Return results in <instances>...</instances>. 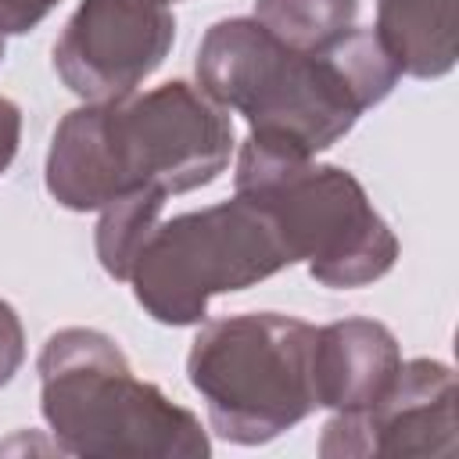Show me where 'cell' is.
<instances>
[{
    "mask_svg": "<svg viewBox=\"0 0 459 459\" xmlns=\"http://www.w3.org/2000/svg\"><path fill=\"white\" fill-rule=\"evenodd\" d=\"M233 122L183 79L68 111L47 151V194L68 212H100L133 190L186 194L226 172Z\"/></svg>",
    "mask_w": 459,
    "mask_h": 459,
    "instance_id": "6da1fadb",
    "label": "cell"
},
{
    "mask_svg": "<svg viewBox=\"0 0 459 459\" xmlns=\"http://www.w3.org/2000/svg\"><path fill=\"white\" fill-rule=\"evenodd\" d=\"M197 86L247 118L255 136L308 158L351 133L362 111L391 97L398 68L373 29H351L319 54H301L269 36L255 18L215 22L197 47Z\"/></svg>",
    "mask_w": 459,
    "mask_h": 459,
    "instance_id": "7a4b0ae2",
    "label": "cell"
},
{
    "mask_svg": "<svg viewBox=\"0 0 459 459\" xmlns=\"http://www.w3.org/2000/svg\"><path fill=\"white\" fill-rule=\"evenodd\" d=\"M39 412L61 452L82 459H208L201 420L140 380L115 337L65 326L39 359Z\"/></svg>",
    "mask_w": 459,
    "mask_h": 459,
    "instance_id": "3957f363",
    "label": "cell"
},
{
    "mask_svg": "<svg viewBox=\"0 0 459 459\" xmlns=\"http://www.w3.org/2000/svg\"><path fill=\"white\" fill-rule=\"evenodd\" d=\"M237 194L262 204L308 276L333 290L369 287L398 262V237L373 208L362 183L341 165L255 136L237 154Z\"/></svg>",
    "mask_w": 459,
    "mask_h": 459,
    "instance_id": "277c9868",
    "label": "cell"
},
{
    "mask_svg": "<svg viewBox=\"0 0 459 459\" xmlns=\"http://www.w3.org/2000/svg\"><path fill=\"white\" fill-rule=\"evenodd\" d=\"M316 326L283 312L212 319L186 351L190 387L208 405L212 430L230 445H265L316 412Z\"/></svg>",
    "mask_w": 459,
    "mask_h": 459,
    "instance_id": "5b68a950",
    "label": "cell"
},
{
    "mask_svg": "<svg viewBox=\"0 0 459 459\" xmlns=\"http://www.w3.org/2000/svg\"><path fill=\"white\" fill-rule=\"evenodd\" d=\"M276 219L233 194L222 204L158 222L129 269L133 298L161 326H197L215 294L247 290L294 265Z\"/></svg>",
    "mask_w": 459,
    "mask_h": 459,
    "instance_id": "8992f818",
    "label": "cell"
},
{
    "mask_svg": "<svg viewBox=\"0 0 459 459\" xmlns=\"http://www.w3.org/2000/svg\"><path fill=\"white\" fill-rule=\"evenodd\" d=\"M172 39L165 0H82L54 43V68L75 97L118 100L161 68Z\"/></svg>",
    "mask_w": 459,
    "mask_h": 459,
    "instance_id": "52a82bcc",
    "label": "cell"
},
{
    "mask_svg": "<svg viewBox=\"0 0 459 459\" xmlns=\"http://www.w3.org/2000/svg\"><path fill=\"white\" fill-rule=\"evenodd\" d=\"M455 373L437 359L402 362L387 394L362 412H333L323 427V459L455 455Z\"/></svg>",
    "mask_w": 459,
    "mask_h": 459,
    "instance_id": "ba28073f",
    "label": "cell"
},
{
    "mask_svg": "<svg viewBox=\"0 0 459 459\" xmlns=\"http://www.w3.org/2000/svg\"><path fill=\"white\" fill-rule=\"evenodd\" d=\"M402 369L398 337L366 316H348L316 330L312 387L316 405L333 412H362L377 405Z\"/></svg>",
    "mask_w": 459,
    "mask_h": 459,
    "instance_id": "9c48e42d",
    "label": "cell"
},
{
    "mask_svg": "<svg viewBox=\"0 0 459 459\" xmlns=\"http://www.w3.org/2000/svg\"><path fill=\"white\" fill-rule=\"evenodd\" d=\"M398 75L441 79L455 68V0H377V29Z\"/></svg>",
    "mask_w": 459,
    "mask_h": 459,
    "instance_id": "30bf717a",
    "label": "cell"
},
{
    "mask_svg": "<svg viewBox=\"0 0 459 459\" xmlns=\"http://www.w3.org/2000/svg\"><path fill=\"white\" fill-rule=\"evenodd\" d=\"M251 18L283 47L319 54L355 29L359 0H255Z\"/></svg>",
    "mask_w": 459,
    "mask_h": 459,
    "instance_id": "8fae6325",
    "label": "cell"
},
{
    "mask_svg": "<svg viewBox=\"0 0 459 459\" xmlns=\"http://www.w3.org/2000/svg\"><path fill=\"white\" fill-rule=\"evenodd\" d=\"M161 208H165L161 190H133V194L115 197L111 204L100 208V222H97L93 240H97V258L111 280H129L136 251L143 247V240L158 226Z\"/></svg>",
    "mask_w": 459,
    "mask_h": 459,
    "instance_id": "7c38bea8",
    "label": "cell"
},
{
    "mask_svg": "<svg viewBox=\"0 0 459 459\" xmlns=\"http://www.w3.org/2000/svg\"><path fill=\"white\" fill-rule=\"evenodd\" d=\"M25 362V330L11 301L0 298V387L14 380V373Z\"/></svg>",
    "mask_w": 459,
    "mask_h": 459,
    "instance_id": "4fadbf2b",
    "label": "cell"
},
{
    "mask_svg": "<svg viewBox=\"0 0 459 459\" xmlns=\"http://www.w3.org/2000/svg\"><path fill=\"white\" fill-rule=\"evenodd\" d=\"M54 7L57 0H0V36H22L36 29Z\"/></svg>",
    "mask_w": 459,
    "mask_h": 459,
    "instance_id": "5bb4252c",
    "label": "cell"
},
{
    "mask_svg": "<svg viewBox=\"0 0 459 459\" xmlns=\"http://www.w3.org/2000/svg\"><path fill=\"white\" fill-rule=\"evenodd\" d=\"M18 140H22V108L7 97H0V176L7 172V165L18 154Z\"/></svg>",
    "mask_w": 459,
    "mask_h": 459,
    "instance_id": "9a60e30c",
    "label": "cell"
},
{
    "mask_svg": "<svg viewBox=\"0 0 459 459\" xmlns=\"http://www.w3.org/2000/svg\"><path fill=\"white\" fill-rule=\"evenodd\" d=\"M0 61H4V36H0Z\"/></svg>",
    "mask_w": 459,
    "mask_h": 459,
    "instance_id": "2e32d148",
    "label": "cell"
}]
</instances>
